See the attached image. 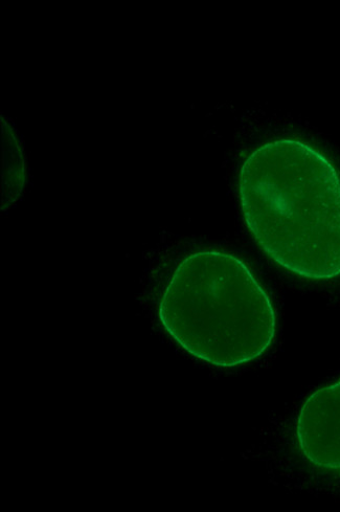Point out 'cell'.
I'll use <instances>...</instances> for the list:
<instances>
[{
	"mask_svg": "<svg viewBox=\"0 0 340 512\" xmlns=\"http://www.w3.org/2000/svg\"><path fill=\"white\" fill-rule=\"evenodd\" d=\"M238 192L272 262L307 280L340 277V174L323 152L296 139L266 142L243 162Z\"/></svg>",
	"mask_w": 340,
	"mask_h": 512,
	"instance_id": "1",
	"label": "cell"
},
{
	"mask_svg": "<svg viewBox=\"0 0 340 512\" xmlns=\"http://www.w3.org/2000/svg\"><path fill=\"white\" fill-rule=\"evenodd\" d=\"M296 440L301 455L316 469L340 472V378L305 400Z\"/></svg>",
	"mask_w": 340,
	"mask_h": 512,
	"instance_id": "3",
	"label": "cell"
},
{
	"mask_svg": "<svg viewBox=\"0 0 340 512\" xmlns=\"http://www.w3.org/2000/svg\"><path fill=\"white\" fill-rule=\"evenodd\" d=\"M3 203L7 210L15 204L24 191L26 184V166L24 151L16 138L12 126L3 118Z\"/></svg>",
	"mask_w": 340,
	"mask_h": 512,
	"instance_id": "4",
	"label": "cell"
},
{
	"mask_svg": "<svg viewBox=\"0 0 340 512\" xmlns=\"http://www.w3.org/2000/svg\"><path fill=\"white\" fill-rule=\"evenodd\" d=\"M158 319L179 347L217 368L257 361L277 336L276 310L264 286L244 261L218 250L180 260Z\"/></svg>",
	"mask_w": 340,
	"mask_h": 512,
	"instance_id": "2",
	"label": "cell"
}]
</instances>
